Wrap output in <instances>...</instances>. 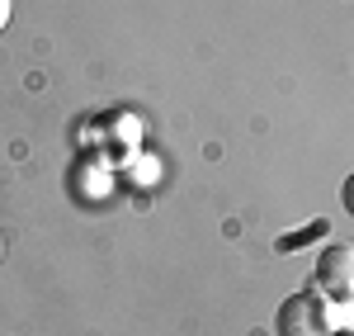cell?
<instances>
[{"label":"cell","instance_id":"obj_3","mask_svg":"<svg viewBox=\"0 0 354 336\" xmlns=\"http://www.w3.org/2000/svg\"><path fill=\"white\" fill-rule=\"evenodd\" d=\"M312 237H326V223H312L307 232H298V237L288 232V237H279L274 247H279V251H302V242H312Z\"/></svg>","mask_w":354,"mask_h":336},{"label":"cell","instance_id":"obj_5","mask_svg":"<svg viewBox=\"0 0 354 336\" xmlns=\"http://www.w3.org/2000/svg\"><path fill=\"white\" fill-rule=\"evenodd\" d=\"M5 24H10V0H0V33H5Z\"/></svg>","mask_w":354,"mask_h":336},{"label":"cell","instance_id":"obj_1","mask_svg":"<svg viewBox=\"0 0 354 336\" xmlns=\"http://www.w3.org/2000/svg\"><path fill=\"white\" fill-rule=\"evenodd\" d=\"M345 312L350 303L330 299L322 289H298L279 303V336H340Z\"/></svg>","mask_w":354,"mask_h":336},{"label":"cell","instance_id":"obj_2","mask_svg":"<svg viewBox=\"0 0 354 336\" xmlns=\"http://www.w3.org/2000/svg\"><path fill=\"white\" fill-rule=\"evenodd\" d=\"M312 289H322L340 303H354V242H326L312 270Z\"/></svg>","mask_w":354,"mask_h":336},{"label":"cell","instance_id":"obj_4","mask_svg":"<svg viewBox=\"0 0 354 336\" xmlns=\"http://www.w3.org/2000/svg\"><path fill=\"white\" fill-rule=\"evenodd\" d=\"M340 209H345V213L354 218V170L345 175V185H340Z\"/></svg>","mask_w":354,"mask_h":336},{"label":"cell","instance_id":"obj_6","mask_svg":"<svg viewBox=\"0 0 354 336\" xmlns=\"http://www.w3.org/2000/svg\"><path fill=\"white\" fill-rule=\"evenodd\" d=\"M350 336H354V317H350Z\"/></svg>","mask_w":354,"mask_h":336}]
</instances>
